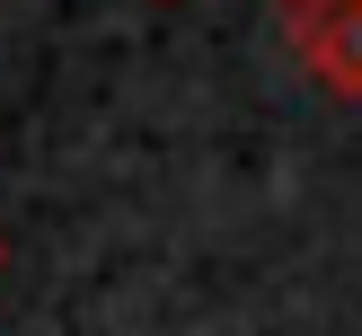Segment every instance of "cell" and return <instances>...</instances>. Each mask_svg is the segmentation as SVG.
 I'll use <instances>...</instances> for the list:
<instances>
[{"label": "cell", "instance_id": "cell-1", "mask_svg": "<svg viewBox=\"0 0 362 336\" xmlns=\"http://www.w3.org/2000/svg\"><path fill=\"white\" fill-rule=\"evenodd\" d=\"M283 27L327 98H362V0H318V9H292Z\"/></svg>", "mask_w": 362, "mask_h": 336}, {"label": "cell", "instance_id": "cell-2", "mask_svg": "<svg viewBox=\"0 0 362 336\" xmlns=\"http://www.w3.org/2000/svg\"><path fill=\"white\" fill-rule=\"evenodd\" d=\"M292 9H318V0H283V18H292Z\"/></svg>", "mask_w": 362, "mask_h": 336}, {"label": "cell", "instance_id": "cell-3", "mask_svg": "<svg viewBox=\"0 0 362 336\" xmlns=\"http://www.w3.org/2000/svg\"><path fill=\"white\" fill-rule=\"evenodd\" d=\"M0 274H9V239H0Z\"/></svg>", "mask_w": 362, "mask_h": 336}]
</instances>
